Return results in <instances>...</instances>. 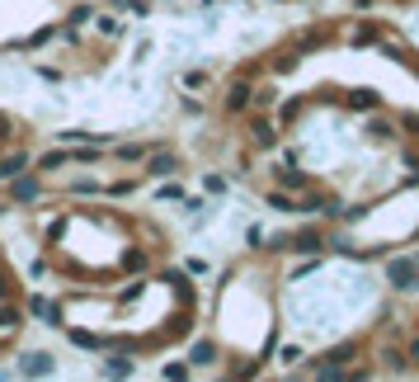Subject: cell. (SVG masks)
<instances>
[{
    "instance_id": "cell-8",
    "label": "cell",
    "mask_w": 419,
    "mask_h": 382,
    "mask_svg": "<svg viewBox=\"0 0 419 382\" xmlns=\"http://www.w3.org/2000/svg\"><path fill=\"white\" fill-rule=\"evenodd\" d=\"M66 161H76V156H71V151H52V156H43V170H57V165H66Z\"/></svg>"
},
{
    "instance_id": "cell-2",
    "label": "cell",
    "mask_w": 419,
    "mask_h": 382,
    "mask_svg": "<svg viewBox=\"0 0 419 382\" xmlns=\"http://www.w3.org/2000/svg\"><path fill=\"white\" fill-rule=\"evenodd\" d=\"M24 165H28V156H24V151H14V156H5V161H0V180H14V175H19Z\"/></svg>"
},
{
    "instance_id": "cell-1",
    "label": "cell",
    "mask_w": 419,
    "mask_h": 382,
    "mask_svg": "<svg viewBox=\"0 0 419 382\" xmlns=\"http://www.w3.org/2000/svg\"><path fill=\"white\" fill-rule=\"evenodd\" d=\"M415 278H419V260L415 255L391 260V288H415Z\"/></svg>"
},
{
    "instance_id": "cell-11",
    "label": "cell",
    "mask_w": 419,
    "mask_h": 382,
    "mask_svg": "<svg viewBox=\"0 0 419 382\" xmlns=\"http://www.w3.org/2000/svg\"><path fill=\"white\" fill-rule=\"evenodd\" d=\"M278 180H283V189H302V184H306V180H302V175H297V170H283V175H278Z\"/></svg>"
},
{
    "instance_id": "cell-7",
    "label": "cell",
    "mask_w": 419,
    "mask_h": 382,
    "mask_svg": "<svg viewBox=\"0 0 419 382\" xmlns=\"http://www.w3.org/2000/svg\"><path fill=\"white\" fill-rule=\"evenodd\" d=\"M14 198H38V184H33V180H19V175H14Z\"/></svg>"
},
{
    "instance_id": "cell-9",
    "label": "cell",
    "mask_w": 419,
    "mask_h": 382,
    "mask_svg": "<svg viewBox=\"0 0 419 382\" xmlns=\"http://www.w3.org/2000/svg\"><path fill=\"white\" fill-rule=\"evenodd\" d=\"M212 354H217V350H212L208 340H198V345H193V363H212Z\"/></svg>"
},
{
    "instance_id": "cell-4",
    "label": "cell",
    "mask_w": 419,
    "mask_h": 382,
    "mask_svg": "<svg viewBox=\"0 0 419 382\" xmlns=\"http://www.w3.org/2000/svg\"><path fill=\"white\" fill-rule=\"evenodd\" d=\"M349 104H353V109H377V95H372V90H353Z\"/></svg>"
},
{
    "instance_id": "cell-13",
    "label": "cell",
    "mask_w": 419,
    "mask_h": 382,
    "mask_svg": "<svg viewBox=\"0 0 419 382\" xmlns=\"http://www.w3.org/2000/svg\"><path fill=\"white\" fill-rule=\"evenodd\" d=\"M255 142L269 146V142H273V128H269V123H255Z\"/></svg>"
},
{
    "instance_id": "cell-3",
    "label": "cell",
    "mask_w": 419,
    "mask_h": 382,
    "mask_svg": "<svg viewBox=\"0 0 419 382\" xmlns=\"http://www.w3.org/2000/svg\"><path fill=\"white\" fill-rule=\"evenodd\" d=\"M245 104H250V85L240 81V85H231V95H226V109H231V113H240Z\"/></svg>"
},
{
    "instance_id": "cell-5",
    "label": "cell",
    "mask_w": 419,
    "mask_h": 382,
    "mask_svg": "<svg viewBox=\"0 0 419 382\" xmlns=\"http://www.w3.org/2000/svg\"><path fill=\"white\" fill-rule=\"evenodd\" d=\"M14 330H19V312L5 307V312H0V335H14Z\"/></svg>"
},
{
    "instance_id": "cell-12",
    "label": "cell",
    "mask_w": 419,
    "mask_h": 382,
    "mask_svg": "<svg viewBox=\"0 0 419 382\" xmlns=\"http://www.w3.org/2000/svg\"><path fill=\"white\" fill-rule=\"evenodd\" d=\"M320 246V236H311V231H306V236H297V241H292V250H315Z\"/></svg>"
},
{
    "instance_id": "cell-6",
    "label": "cell",
    "mask_w": 419,
    "mask_h": 382,
    "mask_svg": "<svg viewBox=\"0 0 419 382\" xmlns=\"http://www.w3.org/2000/svg\"><path fill=\"white\" fill-rule=\"evenodd\" d=\"M24 373H52L48 354H28V359H24Z\"/></svg>"
},
{
    "instance_id": "cell-15",
    "label": "cell",
    "mask_w": 419,
    "mask_h": 382,
    "mask_svg": "<svg viewBox=\"0 0 419 382\" xmlns=\"http://www.w3.org/2000/svg\"><path fill=\"white\" fill-rule=\"evenodd\" d=\"M410 359H419V340H415V345H410Z\"/></svg>"
},
{
    "instance_id": "cell-14",
    "label": "cell",
    "mask_w": 419,
    "mask_h": 382,
    "mask_svg": "<svg viewBox=\"0 0 419 382\" xmlns=\"http://www.w3.org/2000/svg\"><path fill=\"white\" fill-rule=\"evenodd\" d=\"M108 373H118V378H123V373H132V363H128V359H108Z\"/></svg>"
},
{
    "instance_id": "cell-10",
    "label": "cell",
    "mask_w": 419,
    "mask_h": 382,
    "mask_svg": "<svg viewBox=\"0 0 419 382\" xmlns=\"http://www.w3.org/2000/svg\"><path fill=\"white\" fill-rule=\"evenodd\" d=\"M170 170H175V156H170V151H165V156H156V161H151V175H170Z\"/></svg>"
}]
</instances>
